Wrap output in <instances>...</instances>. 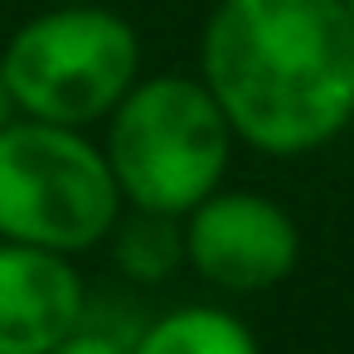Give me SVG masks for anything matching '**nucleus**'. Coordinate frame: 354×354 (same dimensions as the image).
Segmentation results:
<instances>
[{
  "instance_id": "1a4fd4ad",
  "label": "nucleus",
  "mask_w": 354,
  "mask_h": 354,
  "mask_svg": "<svg viewBox=\"0 0 354 354\" xmlns=\"http://www.w3.org/2000/svg\"><path fill=\"white\" fill-rule=\"evenodd\" d=\"M49 354H131V339H122V335H112V330L83 320V325H78L68 339H59Z\"/></svg>"
},
{
  "instance_id": "0eeeda50",
  "label": "nucleus",
  "mask_w": 354,
  "mask_h": 354,
  "mask_svg": "<svg viewBox=\"0 0 354 354\" xmlns=\"http://www.w3.org/2000/svg\"><path fill=\"white\" fill-rule=\"evenodd\" d=\"M131 354H262V344L238 310L185 301L146 320L131 339Z\"/></svg>"
},
{
  "instance_id": "9d476101",
  "label": "nucleus",
  "mask_w": 354,
  "mask_h": 354,
  "mask_svg": "<svg viewBox=\"0 0 354 354\" xmlns=\"http://www.w3.org/2000/svg\"><path fill=\"white\" fill-rule=\"evenodd\" d=\"M20 112H15V97H10V88H6V78H0V131H6L10 122H15Z\"/></svg>"
},
{
  "instance_id": "6e6552de",
  "label": "nucleus",
  "mask_w": 354,
  "mask_h": 354,
  "mask_svg": "<svg viewBox=\"0 0 354 354\" xmlns=\"http://www.w3.org/2000/svg\"><path fill=\"white\" fill-rule=\"evenodd\" d=\"M112 262L127 281L136 286H160L170 281L180 267H185V233H180V218H165V214H141V209H127L112 228Z\"/></svg>"
},
{
  "instance_id": "f03ea898",
  "label": "nucleus",
  "mask_w": 354,
  "mask_h": 354,
  "mask_svg": "<svg viewBox=\"0 0 354 354\" xmlns=\"http://www.w3.org/2000/svg\"><path fill=\"white\" fill-rule=\"evenodd\" d=\"M233 127L199 73H141L102 122V156L127 209L185 218L233 165Z\"/></svg>"
},
{
  "instance_id": "f257e3e1",
  "label": "nucleus",
  "mask_w": 354,
  "mask_h": 354,
  "mask_svg": "<svg viewBox=\"0 0 354 354\" xmlns=\"http://www.w3.org/2000/svg\"><path fill=\"white\" fill-rule=\"evenodd\" d=\"M199 83L233 141L301 160L354 127V20L344 0H218L199 30Z\"/></svg>"
},
{
  "instance_id": "9b49d317",
  "label": "nucleus",
  "mask_w": 354,
  "mask_h": 354,
  "mask_svg": "<svg viewBox=\"0 0 354 354\" xmlns=\"http://www.w3.org/2000/svg\"><path fill=\"white\" fill-rule=\"evenodd\" d=\"M344 10H349V20H354V0H344Z\"/></svg>"
},
{
  "instance_id": "39448f33",
  "label": "nucleus",
  "mask_w": 354,
  "mask_h": 354,
  "mask_svg": "<svg viewBox=\"0 0 354 354\" xmlns=\"http://www.w3.org/2000/svg\"><path fill=\"white\" fill-rule=\"evenodd\" d=\"M185 267L223 296H262L301 262V228L262 189H214L180 218Z\"/></svg>"
},
{
  "instance_id": "423d86ee",
  "label": "nucleus",
  "mask_w": 354,
  "mask_h": 354,
  "mask_svg": "<svg viewBox=\"0 0 354 354\" xmlns=\"http://www.w3.org/2000/svg\"><path fill=\"white\" fill-rule=\"evenodd\" d=\"M88 320V281L64 252L0 243V354H49Z\"/></svg>"
},
{
  "instance_id": "7ed1b4c3",
  "label": "nucleus",
  "mask_w": 354,
  "mask_h": 354,
  "mask_svg": "<svg viewBox=\"0 0 354 354\" xmlns=\"http://www.w3.org/2000/svg\"><path fill=\"white\" fill-rule=\"evenodd\" d=\"M15 112L54 127H102L112 107L141 78V35L136 25L93 0L30 15L0 49Z\"/></svg>"
},
{
  "instance_id": "20e7f679",
  "label": "nucleus",
  "mask_w": 354,
  "mask_h": 354,
  "mask_svg": "<svg viewBox=\"0 0 354 354\" xmlns=\"http://www.w3.org/2000/svg\"><path fill=\"white\" fill-rule=\"evenodd\" d=\"M122 214L102 141L35 117L0 131V243L83 257L112 238Z\"/></svg>"
}]
</instances>
